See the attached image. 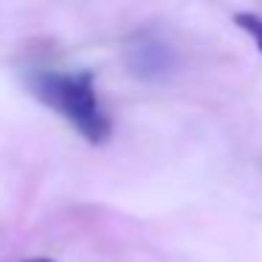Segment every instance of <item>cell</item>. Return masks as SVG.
Instances as JSON below:
<instances>
[{
	"label": "cell",
	"mask_w": 262,
	"mask_h": 262,
	"mask_svg": "<svg viewBox=\"0 0 262 262\" xmlns=\"http://www.w3.org/2000/svg\"><path fill=\"white\" fill-rule=\"evenodd\" d=\"M23 262H54V259H48V256H31V259H23Z\"/></svg>",
	"instance_id": "4"
},
{
	"label": "cell",
	"mask_w": 262,
	"mask_h": 262,
	"mask_svg": "<svg viewBox=\"0 0 262 262\" xmlns=\"http://www.w3.org/2000/svg\"><path fill=\"white\" fill-rule=\"evenodd\" d=\"M26 88L40 104L65 119L88 144L99 147L113 136V119L104 110L93 71L31 68Z\"/></svg>",
	"instance_id": "1"
},
{
	"label": "cell",
	"mask_w": 262,
	"mask_h": 262,
	"mask_svg": "<svg viewBox=\"0 0 262 262\" xmlns=\"http://www.w3.org/2000/svg\"><path fill=\"white\" fill-rule=\"evenodd\" d=\"M124 65L136 79L161 82L175 71L178 57L166 37L155 29H138L124 42Z\"/></svg>",
	"instance_id": "2"
},
{
	"label": "cell",
	"mask_w": 262,
	"mask_h": 262,
	"mask_svg": "<svg viewBox=\"0 0 262 262\" xmlns=\"http://www.w3.org/2000/svg\"><path fill=\"white\" fill-rule=\"evenodd\" d=\"M234 23L245 31V34L254 40L256 51L262 54V14H254V12H237L234 14Z\"/></svg>",
	"instance_id": "3"
}]
</instances>
